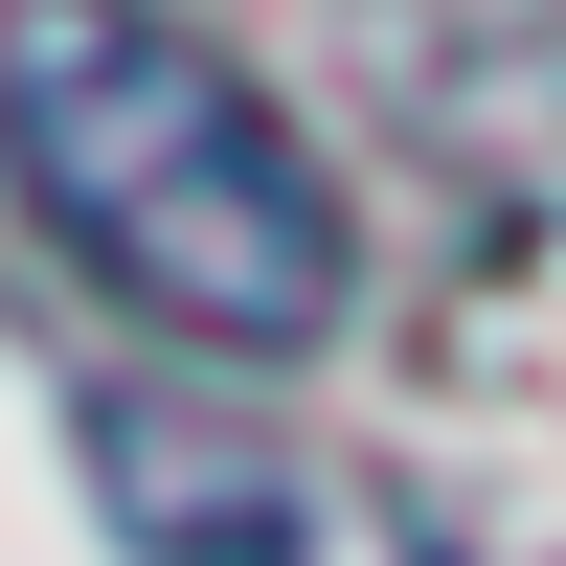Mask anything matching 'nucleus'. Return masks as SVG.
Returning <instances> with one entry per match:
<instances>
[{
    "label": "nucleus",
    "mask_w": 566,
    "mask_h": 566,
    "mask_svg": "<svg viewBox=\"0 0 566 566\" xmlns=\"http://www.w3.org/2000/svg\"><path fill=\"white\" fill-rule=\"evenodd\" d=\"M0 181H23V227L114 317H159V340H205V363L340 340L363 227H340V181H317V136L272 114L181 0H0Z\"/></svg>",
    "instance_id": "nucleus-1"
},
{
    "label": "nucleus",
    "mask_w": 566,
    "mask_h": 566,
    "mask_svg": "<svg viewBox=\"0 0 566 566\" xmlns=\"http://www.w3.org/2000/svg\"><path fill=\"white\" fill-rule=\"evenodd\" d=\"M91 499H114L159 566H295V499H272V476H205V499H181V431H159V408H91Z\"/></svg>",
    "instance_id": "nucleus-2"
}]
</instances>
